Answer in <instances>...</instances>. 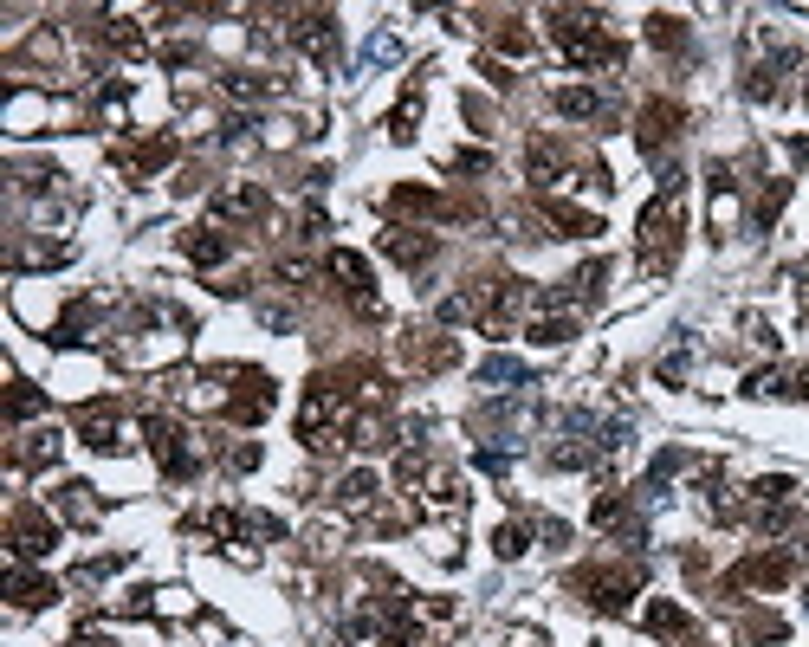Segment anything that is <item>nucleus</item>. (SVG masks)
Returning <instances> with one entry per match:
<instances>
[{"instance_id": "1", "label": "nucleus", "mask_w": 809, "mask_h": 647, "mask_svg": "<svg viewBox=\"0 0 809 647\" xmlns=\"http://www.w3.org/2000/svg\"><path fill=\"white\" fill-rule=\"evenodd\" d=\"M557 46L570 52V65H583V72H596V65H615L622 59V39L602 33V13H577V7H557Z\"/></svg>"}, {"instance_id": "2", "label": "nucleus", "mask_w": 809, "mask_h": 647, "mask_svg": "<svg viewBox=\"0 0 809 647\" xmlns=\"http://www.w3.org/2000/svg\"><path fill=\"white\" fill-rule=\"evenodd\" d=\"M635 589H641V576H635V570H602V576H583V596L596 602L602 615H622L628 602H635Z\"/></svg>"}, {"instance_id": "3", "label": "nucleus", "mask_w": 809, "mask_h": 647, "mask_svg": "<svg viewBox=\"0 0 809 647\" xmlns=\"http://www.w3.org/2000/svg\"><path fill=\"white\" fill-rule=\"evenodd\" d=\"M149 453L162 460V473H175V479H188L195 473V453H188V434L182 428H169V421H149Z\"/></svg>"}, {"instance_id": "4", "label": "nucleus", "mask_w": 809, "mask_h": 647, "mask_svg": "<svg viewBox=\"0 0 809 647\" xmlns=\"http://www.w3.org/2000/svg\"><path fill=\"white\" fill-rule=\"evenodd\" d=\"M324 266H331V272H337V279H344V285H350V305H356V311H363V318H382V298H376V292H369V266H363V259H356V253H344V246H337V253H331V259H324Z\"/></svg>"}, {"instance_id": "5", "label": "nucleus", "mask_w": 809, "mask_h": 647, "mask_svg": "<svg viewBox=\"0 0 809 647\" xmlns=\"http://www.w3.org/2000/svg\"><path fill=\"white\" fill-rule=\"evenodd\" d=\"M292 39H298V46H305L318 65H331V59H337V20H331V13H298Z\"/></svg>"}, {"instance_id": "6", "label": "nucleus", "mask_w": 809, "mask_h": 647, "mask_svg": "<svg viewBox=\"0 0 809 647\" xmlns=\"http://www.w3.org/2000/svg\"><path fill=\"white\" fill-rule=\"evenodd\" d=\"M266 214V188L259 182H227L214 195V220H259Z\"/></svg>"}, {"instance_id": "7", "label": "nucleus", "mask_w": 809, "mask_h": 647, "mask_svg": "<svg viewBox=\"0 0 809 647\" xmlns=\"http://www.w3.org/2000/svg\"><path fill=\"white\" fill-rule=\"evenodd\" d=\"M382 253H389L395 266H408V272H415V266H428V259H434V233L389 227V233H382Z\"/></svg>"}, {"instance_id": "8", "label": "nucleus", "mask_w": 809, "mask_h": 647, "mask_svg": "<svg viewBox=\"0 0 809 647\" xmlns=\"http://www.w3.org/2000/svg\"><path fill=\"white\" fill-rule=\"evenodd\" d=\"M52 544H59V525H52V518H20V525H13V557L20 563L46 557Z\"/></svg>"}, {"instance_id": "9", "label": "nucleus", "mask_w": 809, "mask_h": 647, "mask_svg": "<svg viewBox=\"0 0 809 647\" xmlns=\"http://www.w3.org/2000/svg\"><path fill=\"white\" fill-rule=\"evenodd\" d=\"M266 408H272V382H266V376H246L240 395L227 402V415H233V421H259Z\"/></svg>"}, {"instance_id": "10", "label": "nucleus", "mask_w": 809, "mask_h": 647, "mask_svg": "<svg viewBox=\"0 0 809 647\" xmlns=\"http://www.w3.org/2000/svg\"><path fill=\"white\" fill-rule=\"evenodd\" d=\"M525 175H531L538 188H557V182H570V169L557 162V149H551V143H538V149L525 156Z\"/></svg>"}, {"instance_id": "11", "label": "nucleus", "mask_w": 809, "mask_h": 647, "mask_svg": "<svg viewBox=\"0 0 809 647\" xmlns=\"http://www.w3.org/2000/svg\"><path fill=\"white\" fill-rule=\"evenodd\" d=\"M7 596L20 602V609H39V602H52V583H46V576H33V570H13L7 576Z\"/></svg>"}, {"instance_id": "12", "label": "nucleus", "mask_w": 809, "mask_h": 647, "mask_svg": "<svg viewBox=\"0 0 809 647\" xmlns=\"http://www.w3.org/2000/svg\"><path fill=\"white\" fill-rule=\"evenodd\" d=\"M85 440H91L98 453H117V447H123V421L104 415V408H91V415H85Z\"/></svg>"}, {"instance_id": "13", "label": "nucleus", "mask_w": 809, "mask_h": 647, "mask_svg": "<svg viewBox=\"0 0 809 647\" xmlns=\"http://www.w3.org/2000/svg\"><path fill=\"white\" fill-rule=\"evenodd\" d=\"M784 576H790V557H751V563H738L732 583H784Z\"/></svg>"}, {"instance_id": "14", "label": "nucleus", "mask_w": 809, "mask_h": 647, "mask_svg": "<svg viewBox=\"0 0 809 647\" xmlns=\"http://www.w3.org/2000/svg\"><path fill=\"white\" fill-rule=\"evenodd\" d=\"M557 110H564V117H596L602 91L596 85H564V91H557Z\"/></svg>"}, {"instance_id": "15", "label": "nucleus", "mask_w": 809, "mask_h": 647, "mask_svg": "<svg viewBox=\"0 0 809 647\" xmlns=\"http://www.w3.org/2000/svg\"><path fill=\"white\" fill-rule=\"evenodd\" d=\"M182 246H188V259H195V266H221V259H227V240H221V233H208V227H195Z\"/></svg>"}, {"instance_id": "16", "label": "nucleus", "mask_w": 809, "mask_h": 647, "mask_svg": "<svg viewBox=\"0 0 809 647\" xmlns=\"http://www.w3.org/2000/svg\"><path fill=\"white\" fill-rule=\"evenodd\" d=\"M667 123H680V110L674 104H648V117H641V149H661Z\"/></svg>"}, {"instance_id": "17", "label": "nucleus", "mask_w": 809, "mask_h": 647, "mask_svg": "<svg viewBox=\"0 0 809 647\" xmlns=\"http://www.w3.org/2000/svg\"><path fill=\"white\" fill-rule=\"evenodd\" d=\"M564 337H577V318H570V311H551V318L531 324V343H564Z\"/></svg>"}, {"instance_id": "18", "label": "nucleus", "mask_w": 809, "mask_h": 647, "mask_svg": "<svg viewBox=\"0 0 809 647\" xmlns=\"http://www.w3.org/2000/svg\"><path fill=\"white\" fill-rule=\"evenodd\" d=\"M376 492H382V479H376V473H350L344 486H337V499H344V505H369Z\"/></svg>"}, {"instance_id": "19", "label": "nucleus", "mask_w": 809, "mask_h": 647, "mask_svg": "<svg viewBox=\"0 0 809 647\" xmlns=\"http://www.w3.org/2000/svg\"><path fill=\"white\" fill-rule=\"evenodd\" d=\"M648 628H654V635H687V609H674V602H654V609H648Z\"/></svg>"}, {"instance_id": "20", "label": "nucleus", "mask_w": 809, "mask_h": 647, "mask_svg": "<svg viewBox=\"0 0 809 647\" xmlns=\"http://www.w3.org/2000/svg\"><path fill=\"white\" fill-rule=\"evenodd\" d=\"M415 117H421V98L408 91V98L395 104V117H389V136H395V143H408V136H415Z\"/></svg>"}, {"instance_id": "21", "label": "nucleus", "mask_w": 809, "mask_h": 647, "mask_svg": "<svg viewBox=\"0 0 809 647\" xmlns=\"http://www.w3.org/2000/svg\"><path fill=\"white\" fill-rule=\"evenodd\" d=\"M479 382H531V369L512 363V356H492V363L479 369Z\"/></svg>"}, {"instance_id": "22", "label": "nucleus", "mask_w": 809, "mask_h": 647, "mask_svg": "<svg viewBox=\"0 0 809 647\" xmlns=\"http://www.w3.org/2000/svg\"><path fill=\"white\" fill-rule=\"evenodd\" d=\"M648 39H654V46H680L687 33H680V20H674V13H654V20H648Z\"/></svg>"}, {"instance_id": "23", "label": "nucleus", "mask_w": 809, "mask_h": 647, "mask_svg": "<svg viewBox=\"0 0 809 647\" xmlns=\"http://www.w3.org/2000/svg\"><path fill=\"white\" fill-rule=\"evenodd\" d=\"M525 544H531V531H525V525H505L499 538H492V550H499V557H525Z\"/></svg>"}, {"instance_id": "24", "label": "nucleus", "mask_w": 809, "mask_h": 647, "mask_svg": "<svg viewBox=\"0 0 809 647\" xmlns=\"http://www.w3.org/2000/svg\"><path fill=\"white\" fill-rule=\"evenodd\" d=\"M551 220L570 227V233H596V214H577V208H564V201H551Z\"/></svg>"}, {"instance_id": "25", "label": "nucleus", "mask_w": 809, "mask_h": 647, "mask_svg": "<svg viewBox=\"0 0 809 647\" xmlns=\"http://www.w3.org/2000/svg\"><path fill=\"white\" fill-rule=\"evenodd\" d=\"M111 46H117V52H130V59L143 52V33H136V20H111Z\"/></svg>"}, {"instance_id": "26", "label": "nucleus", "mask_w": 809, "mask_h": 647, "mask_svg": "<svg viewBox=\"0 0 809 647\" xmlns=\"http://www.w3.org/2000/svg\"><path fill=\"white\" fill-rule=\"evenodd\" d=\"M227 91H233V98H266L272 85H266V78H253V72H233V78H227Z\"/></svg>"}, {"instance_id": "27", "label": "nucleus", "mask_w": 809, "mask_h": 647, "mask_svg": "<svg viewBox=\"0 0 809 647\" xmlns=\"http://www.w3.org/2000/svg\"><path fill=\"white\" fill-rule=\"evenodd\" d=\"M39 408H46V402H39V389H26V382H20V389H13V421L39 415Z\"/></svg>"}, {"instance_id": "28", "label": "nucleus", "mask_w": 809, "mask_h": 647, "mask_svg": "<svg viewBox=\"0 0 809 647\" xmlns=\"http://www.w3.org/2000/svg\"><path fill=\"white\" fill-rule=\"evenodd\" d=\"M797 395H803V402H809V369H803V376H797Z\"/></svg>"}]
</instances>
